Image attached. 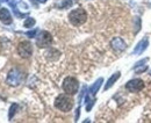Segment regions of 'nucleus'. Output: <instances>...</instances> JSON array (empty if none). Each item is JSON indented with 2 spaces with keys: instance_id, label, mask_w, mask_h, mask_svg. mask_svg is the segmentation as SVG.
Listing matches in <instances>:
<instances>
[{
  "instance_id": "dca6fc26",
  "label": "nucleus",
  "mask_w": 151,
  "mask_h": 123,
  "mask_svg": "<svg viewBox=\"0 0 151 123\" xmlns=\"http://www.w3.org/2000/svg\"><path fill=\"white\" fill-rule=\"evenodd\" d=\"M70 6H72V1H71V0H65V1L60 5V8H68V7H70Z\"/></svg>"
},
{
  "instance_id": "6e6552de",
  "label": "nucleus",
  "mask_w": 151,
  "mask_h": 123,
  "mask_svg": "<svg viewBox=\"0 0 151 123\" xmlns=\"http://www.w3.org/2000/svg\"><path fill=\"white\" fill-rule=\"evenodd\" d=\"M111 45H112V48H113L116 53H121V51H123L126 49V43H124V41L121 37H115V38H113L112 42H111Z\"/></svg>"
},
{
  "instance_id": "9d476101",
  "label": "nucleus",
  "mask_w": 151,
  "mask_h": 123,
  "mask_svg": "<svg viewBox=\"0 0 151 123\" xmlns=\"http://www.w3.org/2000/svg\"><path fill=\"white\" fill-rule=\"evenodd\" d=\"M148 45H149V41H148V38H144V40H142V41H139L138 43H137V45L135 47V49H134V55H141V53H143L147 48H148Z\"/></svg>"
},
{
  "instance_id": "7ed1b4c3",
  "label": "nucleus",
  "mask_w": 151,
  "mask_h": 123,
  "mask_svg": "<svg viewBox=\"0 0 151 123\" xmlns=\"http://www.w3.org/2000/svg\"><path fill=\"white\" fill-rule=\"evenodd\" d=\"M24 80V73L19 69H13L8 72L6 83L11 86H19L20 84Z\"/></svg>"
},
{
  "instance_id": "9b49d317",
  "label": "nucleus",
  "mask_w": 151,
  "mask_h": 123,
  "mask_svg": "<svg viewBox=\"0 0 151 123\" xmlns=\"http://www.w3.org/2000/svg\"><path fill=\"white\" fill-rule=\"evenodd\" d=\"M102 81H104V79H102V78H99L94 84L90 87V89H88V94H90V95H95V94H96V92L99 91V88L101 87Z\"/></svg>"
},
{
  "instance_id": "a211bd4d",
  "label": "nucleus",
  "mask_w": 151,
  "mask_h": 123,
  "mask_svg": "<svg viewBox=\"0 0 151 123\" xmlns=\"http://www.w3.org/2000/svg\"><path fill=\"white\" fill-rule=\"evenodd\" d=\"M79 113H80V107H78V109H77V113H76V121L79 119Z\"/></svg>"
},
{
  "instance_id": "aec40b11",
  "label": "nucleus",
  "mask_w": 151,
  "mask_h": 123,
  "mask_svg": "<svg viewBox=\"0 0 151 123\" xmlns=\"http://www.w3.org/2000/svg\"><path fill=\"white\" fill-rule=\"evenodd\" d=\"M1 1H4V2H8L9 0H1Z\"/></svg>"
},
{
  "instance_id": "2eb2a0df",
  "label": "nucleus",
  "mask_w": 151,
  "mask_h": 123,
  "mask_svg": "<svg viewBox=\"0 0 151 123\" xmlns=\"http://www.w3.org/2000/svg\"><path fill=\"white\" fill-rule=\"evenodd\" d=\"M135 71H136V73H142V72H144V71L147 70L148 68H147V65H143V64H139V65H135Z\"/></svg>"
},
{
  "instance_id": "f03ea898",
  "label": "nucleus",
  "mask_w": 151,
  "mask_h": 123,
  "mask_svg": "<svg viewBox=\"0 0 151 123\" xmlns=\"http://www.w3.org/2000/svg\"><path fill=\"white\" fill-rule=\"evenodd\" d=\"M69 20H70V22L73 26H80V24H83V23L86 22V20H87V13L83 8L73 9L69 14Z\"/></svg>"
},
{
  "instance_id": "f3484780",
  "label": "nucleus",
  "mask_w": 151,
  "mask_h": 123,
  "mask_svg": "<svg viewBox=\"0 0 151 123\" xmlns=\"http://www.w3.org/2000/svg\"><path fill=\"white\" fill-rule=\"evenodd\" d=\"M36 32H37V30H36V29H34V30H32V32H28V33H26V35L28 36V37H30V38H32V37H34V36L36 35Z\"/></svg>"
},
{
  "instance_id": "1a4fd4ad",
  "label": "nucleus",
  "mask_w": 151,
  "mask_h": 123,
  "mask_svg": "<svg viewBox=\"0 0 151 123\" xmlns=\"http://www.w3.org/2000/svg\"><path fill=\"white\" fill-rule=\"evenodd\" d=\"M0 21L4 24H11L12 23V15L7 8H1L0 9Z\"/></svg>"
},
{
  "instance_id": "0eeeda50",
  "label": "nucleus",
  "mask_w": 151,
  "mask_h": 123,
  "mask_svg": "<svg viewBox=\"0 0 151 123\" xmlns=\"http://www.w3.org/2000/svg\"><path fill=\"white\" fill-rule=\"evenodd\" d=\"M126 88L130 92H139L144 88V81L141 79H132V80L127 83Z\"/></svg>"
},
{
  "instance_id": "39448f33",
  "label": "nucleus",
  "mask_w": 151,
  "mask_h": 123,
  "mask_svg": "<svg viewBox=\"0 0 151 123\" xmlns=\"http://www.w3.org/2000/svg\"><path fill=\"white\" fill-rule=\"evenodd\" d=\"M18 53H19L21 57L28 58L33 53V47H32V44L28 41H22V42H20L19 45H18Z\"/></svg>"
},
{
  "instance_id": "ddd939ff",
  "label": "nucleus",
  "mask_w": 151,
  "mask_h": 123,
  "mask_svg": "<svg viewBox=\"0 0 151 123\" xmlns=\"http://www.w3.org/2000/svg\"><path fill=\"white\" fill-rule=\"evenodd\" d=\"M17 109H18V105H17V104H13V105L11 106V108H9V114H8V119H9V120L13 119L14 114L17 113Z\"/></svg>"
},
{
  "instance_id": "4468645a",
  "label": "nucleus",
  "mask_w": 151,
  "mask_h": 123,
  "mask_svg": "<svg viewBox=\"0 0 151 123\" xmlns=\"http://www.w3.org/2000/svg\"><path fill=\"white\" fill-rule=\"evenodd\" d=\"M35 24V20L33 18H27V20L24 21V23H23V27H26V28H30V27H33Z\"/></svg>"
},
{
  "instance_id": "f257e3e1",
  "label": "nucleus",
  "mask_w": 151,
  "mask_h": 123,
  "mask_svg": "<svg viewBox=\"0 0 151 123\" xmlns=\"http://www.w3.org/2000/svg\"><path fill=\"white\" fill-rule=\"evenodd\" d=\"M55 107L62 111H69L73 107V100L65 94H60L55 100Z\"/></svg>"
},
{
  "instance_id": "6ab92c4d",
  "label": "nucleus",
  "mask_w": 151,
  "mask_h": 123,
  "mask_svg": "<svg viewBox=\"0 0 151 123\" xmlns=\"http://www.w3.org/2000/svg\"><path fill=\"white\" fill-rule=\"evenodd\" d=\"M38 2H41V4H44V2H47V0H37Z\"/></svg>"
},
{
  "instance_id": "f8f14e48",
  "label": "nucleus",
  "mask_w": 151,
  "mask_h": 123,
  "mask_svg": "<svg viewBox=\"0 0 151 123\" xmlns=\"http://www.w3.org/2000/svg\"><path fill=\"white\" fill-rule=\"evenodd\" d=\"M120 76H121V74H120V72L114 73L113 76H112V77L108 79V81L106 83V85H105V91H107V89H109V88L112 87L114 84H115V81H116V80L120 78Z\"/></svg>"
},
{
  "instance_id": "20e7f679",
  "label": "nucleus",
  "mask_w": 151,
  "mask_h": 123,
  "mask_svg": "<svg viewBox=\"0 0 151 123\" xmlns=\"http://www.w3.org/2000/svg\"><path fill=\"white\" fill-rule=\"evenodd\" d=\"M78 88H79V83L78 80L73 78V77H66L63 81V89L66 94H70V95H73L78 92Z\"/></svg>"
},
{
  "instance_id": "423d86ee",
  "label": "nucleus",
  "mask_w": 151,
  "mask_h": 123,
  "mask_svg": "<svg viewBox=\"0 0 151 123\" xmlns=\"http://www.w3.org/2000/svg\"><path fill=\"white\" fill-rule=\"evenodd\" d=\"M52 42V36L48 32H41V34L36 37V44L40 48H45L49 47Z\"/></svg>"
}]
</instances>
